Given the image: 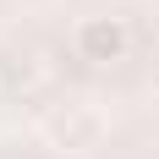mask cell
I'll use <instances>...</instances> for the list:
<instances>
[{
  "label": "cell",
  "instance_id": "cell-1",
  "mask_svg": "<svg viewBox=\"0 0 159 159\" xmlns=\"http://www.w3.org/2000/svg\"><path fill=\"white\" fill-rule=\"evenodd\" d=\"M71 44L88 66H110V61H126L132 28H126V16H82L71 28Z\"/></svg>",
  "mask_w": 159,
  "mask_h": 159
}]
</instances>
